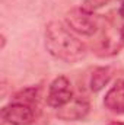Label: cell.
<instances>
[{
    "instance_id": "cell-8",
    "label": "cell",
    "mask_w": 124,
    "mask_h": 125,
    "mask_svg": "<svg viewBox=\"0 0 124 125\" xmlns=\"http://www.w3.org/2000/svg\"><path fill=\"white\" fill-rule=\"evenodd\" d=\"M38 97H39V87L37 86H29V87H25L19 92L13 94L12 100L13 102H21V103H26L34 108V105H37L38 102Z\"/></svg>"
},
{
    "instance_id": "cell-3",
    "label": "cell",
    "mask_w": 124,
    "mask_h": 125,
    "mask_svg": "<svg viewBox=\"0 0 124 125\" xmlns=\"http://www.w3.org/2000/svg\"><path fill=\"white\" fill-rule=\"evenodd\" d=\"M73 99V89H72V83L67 77L59 76L56 77L48 87V93H47V105L50 108L59 109L64 106L66 103H69Z\"/></svg>"
},
{
    "instance_id": "cell-11",
    "label": "cell",
    "mask_w": 124,
    "mask_h": 125,
    "mask_svg": "<svg viewBox=\"0 0 124 125\" xmlns=\"http://www.w3.org/2000/svg\"><path fill=\"white\" fill-rule=\"evenodd\" d=\"M120 1H124V0H120Z\"/></svg>"
},
{
    "instance_id": "cell-5",
    "label": "cell",
    "mask_w": 124,
    "mask_h": 125,
    "mask_svg": "<svg viewBox=\"0 0 124 125\" xmlns=\"http://www.w3.org/2000/svg\"><path fill=\"white\" fill-rule=\"evenodd\" d=\"M91 105L85 97H74L66 103L64 106L57 109V116L62 121H80L89 114Z\"/></svg>"
},
{
    "instance_id": "cell-10",
    "label": "cell",
    "mask_w": 124,
    "mask_h": 125,
    "mask_svg": "<svg viewBox=\"0 0 124 125\" xmlns=\"http://www.w3.org/2000/svg\"><path fill=\"white\" fill-rule=\"evenodd\" d=\"M110 125H124V122H111Z\"/></svg>"
},
{
    "instance_id": "cell-4",
    "label": "cell",
    "mask_w": 124,
    "mask_h": 125,
    "mask_svg": "<svg viewBox=\"0 0 124 125\" xmlns=\"http://www.w3.org/2000/svg\"><path fill=\"white\" fill-rule=\"evenodd\" d=\"M1 119L9 125H31L35 119L34 108L21 103V102H10L9 105L1 108Z\"/></svg>"
},
{
    "instance_id": "cell-9",
    "label": "cell",
    "mask_w": 124,
    "mask_h": 125,
    "mask_svg": "<svg viewBox=\"0 0 124 125\" xmlns=\"http://www.w3.org/2000/svg\"><path fill=\"white\" fill-rule=\"evenodd\" d=\"M118 15L124 19V1H121V6H120V9H118Z\"/></svg>"
},
{
    "instance_id": "cell-2",
    "label": "cell",
    "mask_w": 124,
    "mask_h": 125,
    "mask_svg": "<svg viewBox=\"0 0 124 125\" xmlns=\"http://www.w3.org/2000/svg\"><path fill=\"white\" fill-rule=\"evenodd\" d=\"M66 25L70 31L85 36H91L101 28V21L92 10L82 6L73 7L66 13Z\"/></svg>"
},
{
    "instance_id": "cell-1",
    "label": "cell",
    "mask_w": 124,
    "mask_h": 125,
    "mask_svg": "<svg viewBox=\"0 0 124 125\" xmlns=\"http://www.w3.org/2000/svg\"><path fill=\"white\" fill-rule=\"evenodd\" d=\"M45 48L54 58L64 62H76L86 57V45L57 21L45 26Z\"/></svg>"
},
{
    "instance_id": "cell-7",
    "label": "cell",
    "mask_w": 124,
    "mask_h": 125,
    "mask_svg": "<svg viewBox=\"0 0 124 125\" xmlns=\"http://www.w3.org/2000/svg\"><path fill=\"white\" fill-rule=\"evenodd\" d=\"M111 79V68L110 67H98L95 68L91 74L89 86L92 92H99L105 87V84Z\"/></svg>"
},
{
    "instance_id": "cell-6",
    "label": "cell",
    "mask_w": 124,
    "mask_h": 125,
    "mask_svg": "<svg viewBox=\"0 0 124 125\" xmlns=\"http://www.w3.org/2000/svg\"><path fill=\"white\" fill-rule=\"evenodd\" d=\"M104 106L115 114V115H124V80H117L110 90L105 93L104 97Z\"/></svg>"
}]
</instances>
